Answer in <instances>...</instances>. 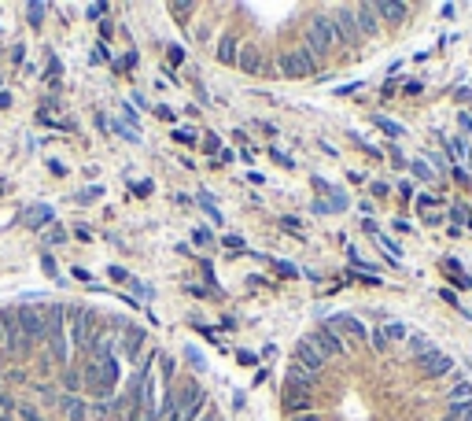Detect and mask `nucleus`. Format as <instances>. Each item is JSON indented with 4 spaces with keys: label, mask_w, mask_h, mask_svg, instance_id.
<instances>
[{
    "label": "nucleus",
    "mask_w": 472,
    "mask_h": 421,
    "mask_svg": "<svg viewBox=\"0 0 472 421\" xmlns=\"http://www.w3.org/2000/svg\"><path fill=\"white\" fill-rule=\"evenodd\" d=\"M410 166H413V174H417V178H425V181H436V170H432L425 159H413Z\"/></svg>",
    "instance_id": "obj_29"
},
{
    "label": "nucleus",
    "mask_w": 472,
    "mask_h": 421,
    "mask_svg": "<svg viewBox=\"0 0 472 421\" xmlns=\"http://www.w3.org/2000/svg\"><path fill=\"white\" fill-rule=\"evenodd\" d=\"M354 19H358L362 37H376L380 34V15H376L373 4H358V8H354Z\"/></svg>",
    "instance_id": "obj_12"
},
{
    "label": "nucleus",
    "mask_w": 472,
    "mask_h": 421,
    "mask_svg": "<svg viewBox=\"0 0 472 421\" xmlns=\"http://www.w3.org/2000/svg\"><path fill=\"white\" fill-rule=\"evenodd\" d=\"M45 11H48V8H45V4H37V0H34V4H26V15H30V22H34V26H41V22H45Z\"/></svg>",
    "instance_id": "obj_27"
},
{
    "label": "nucleus",
    "mask_w": 472,
    "mask_h": 421,
    "mask_svg": "<svg viewBox=\"0 0 472 421\" xmlns=\"http://www.w3.org/2000/svg\"><path fill=\"white\" fill-rule=\"evenodd\" d=\"M192 11H196V4H185V0H181V4H170V15H181V19H185V15H192Z\"/></svg>",
    "instance_id": "obj_34"
},
{
    "label": "nucleus",
    "mask_w": 472,
    "mask_h": 421,
    "mask_svg": "<svg viewBox=\"0 0 472 421\" xmlns=\"http://www.w3.org/2000/svg\"><path fill=\"white\" fill-rule=\"evenodd\" d=\"M447 144H450V152L457 155V159H469V148H465V141H462V137H450Z\"/></svg>",
    "instance_id": "obj_31"
},
{
    "label": "nucleus",
    "mask_w": 472,
    "mask_h": 421,
    "mask_svg": "<svg viewBox=\"0 0 472 421\" xmlns=\"http://www.w3.org/2000/svg\"><path fill=\"white\" fill-rule=\"evenodd\" d=\"M373 236H376V244H380V248H384V252H388V259H391V262H399V259H402V248H399L395 241H391V236H384L380 229H376Z\"/></svg>",
    "instance_id": "obj_22"
},
{
    "label": "nucleus",
    "mask_w": 472,
    "mask_h": 421,
    "mask_svg": "<svg viewBox=\"0 0 472 421\" xmlns=\"http://www.w3.org/2000/svg\"><path fill=\"white\" fill-rule=\"evenodd\" d=\"M56 406L67 414V421H89V403L82 396H63Z\"/></svg>",
    "instance_id": "obj_14"
},
{
    "label": "nucleus",
    "mask_w": 472,
    "mask_h": 421,
    "mask_svg": "<svg viewBox=\"0 0 472 421\" xmlns=\"http://www.w3.org/2000/svg\"><path fill=\"white\" fill-rule=\"evenodd\" d=\"M417 204H421V210H425V215H428V207H432V204H436V196H421V200H417Z\"/></svg>",
    "instance_id": "obj_54"
},
{
    "label": "nucleus",
    "mask_w": 472,
    "mask_h": 421,
    "mask_svg": "<svg viewBox=\"0 0 472 421\" xmlns=\"http://www.w3.org/2000/svg\"><path fill=\"white\" fill-rule=\"evenodd\" d=\"M236 63H240L244 74H258L262 71V48L258 45H244L240 56H236Z\"/></svg>",
    "instance_id": "obj_15"
},
{
    "label": "nucleus",
    "mask_w": 472,
    "mask_h": 421,
    "mask_svg": "<svg viewBox=\"0 0 472 421\" xmlns=\"http://www.w3.org/2000/svg\"><path fill=\"white\" fill-rule=\"evenodd\" d=\"M103 11H108V8H103V4H89V8H85V15H89V19H100V15H103Z\"/></svg>",
    "instance_id": "obj_42"
},
{
    "label": "nucleus",
    "mask_w": 472,
    "mask_h": 421,
    "mask_svg": "<svg viewBox=\"0 0 472 421\" xmlns=\"http://www.w3.org/2000/svg\"><path fill=\"white\" fill-rule=\"evenodd\" d=\"M314 71H318V59H314L307 48H288L281 56V74L292 78V82H299V78H314Z\"/></svg>",
    "instance_id": "obj_4"
},
{
    "label": "nucleus",
    "mask_w": 472,
    "mask_h": 421,
    "mask_svg": "<svg viewBox=\"0 0 472 421\" xmlns=\"http://www.w3.org/2000/svg\"><path fill=\"white\" fill-rule=\"evenodd\" d=\"M469 392H472V385H469V380H462V385L450 392V399H454V403H457V399H469Z\"/></svg>",
    "instance_id": "obj_36"
},
{
    "label": "nucleus",
    "mask_w": 472,
    "mask_h": 421,
    "mask_svg": "<svg viewBox=\"0 0 472 421\" xmlns=\"http://www.w3.org/2000/svg\"><path fill=\"white\" fill-rule=\"evenodd\" d=\"M111 278H115V281H129V273H126L122 266H111Z\"/></svg>",
    "instance_id": "obj_51"
},
{
    "label": "nucleus",
    "mask_w": 472,
    "mask_h": 421,
    "mask_svg": "<svg viewBox=\"0 0 472 421\" xmlns=\"http://www.w3.org/2000/svg\"><path fill=\"white\" fill-rule=\"evenodd\" d=\"M192 241H196V244H211V233H207V229H196Z\"/></svg>",
    "instance_id": "obj_48"
},
{
    "label": "nucleus",
    "mask_w": 472,
    "mask_h": 421,
    "mask_svg": "<svg viewBox=\"0 0 472 421\" xmlns=\"http://www.w3.org/2000/svg\"><path fill=\"white\" fill-rule=\"evenodd\" d=\"M376 126L384 129L388 137H402V134H406V129H402L399 122H391V118H384V115H376Z\"/></svg>",
    "instance_id": "obj_26"
},
{
    "label": "nucleus",
    "mask_w": 472,
    "mask_h": 421,
    "mask_svg": "<svg viewBox=\"0 0 472 421\" xmlns=\"http://www.w3.org/2000/svg\"><path fill=\"white\" fill-rule=\"evenodd\" d=\"M233 406H236V411H244V406H247V396H244V392H236V396H233Z\"/></svg>",
    "instance_id": "obj_50"
},
{
    "label": "nucleus",
    "mask_w": 472,
    "mask_h": 421,
    "mask_svg": "<svg viewBox=\"0 0 472 421\" xmlns=\"http://www.w3.org/2000/svg\"><path fill=\"white\" fill-rule=\"evenodd\" d=\"M63 385H67V396H74L78 385H82V377H78V370H67V377H63Z\"/></svg>",
    "instance_id": "obj_32"
},
{
    "label": "nucleus",
    "mask_w": 472,
    "mask_h": 421,
    "mask_svg": "<svg viewBox=\"0 0 472 421\" xmlns=\"http://www.w3.org/2000/svg\"><path fill=\"white\" fill-rule=\"evenodd\" d=\"M373 348H376V351H388V340H384V333H380V329L373 333Z\"/></svg>",
    "instance_id": "obj_44"
},
{
    "label": "nucleus",
    "mask_w": 472,
    "mask_h": 421,
    "mask_svg": "<svg viewBox=\"0 0 472 421\" xmlns=\"http://www.w3.org/2000/svg\"><path fill=\"white\" fill-rule=\"evenodd\" d=\"M115 134L122 137V141H129V144H137V141H140V134H137L133 126H126V122H115Z\"/></svg>",
    "instance_id": "obj_28"
},
{
    "label": "nucleus",
    "mask_w": 472,
    "mask_h": 421,
    "mask_svg": "<svg viewBox=\"0 0 472 421\" xmlns=\"http://www.w3.org/2000/svg\"><path fill=\"white\" fill-rule=\"evenodd\" d=\"M200 207L207 210V218H211L214 226H221V222H226V218H221V210L214 207V196H211V192H200Z\"/></svg>",
    "instance_id": "obj_23"
},
{
    "label": "nucleus",
    "mask_w": 472,
    "mask_h": 421,
    "mask_svg": "<svg viewBox=\"0 0 472 421\" xmlns=\"http://www.w3.org/2000/svg\"><path fill=\"white\" fill-rule=\"evenodd\" d=\"M236 56H240V48H236V37H221L218 59H221V63H236Z\"/></svg>",
    "instance_id": "obj_20"
},
{
    "label": "nucleus",
    "mask_w": 472,
    "mask_h": 421,
    "mask_svg": "<svg viewBox=\"0 0 472 421\" xmlns=\"http://www.w3.org/2000/svg\"><path fill=\"white\" fill-rule=\"evenodd\" d=\"M314 348H318V355L321 359H332V355H344V340H339V333L336 329H329V325H321L314 336H307Z\"/></svg>",
    "instance_id": "obj_7"
},
{
    "label": "nucleus",
    "mask_w": 472,
    "mask_h": 421,
    "mask_svg": "<svg viewBox=\"0 0 472 421\" xmlns=\"http://www.w3.org/2000/svg\"><path fill=\"white\" fill-rule=\"evenodd\" d=\"M15 406H19L15 399H11V396H4V392H0V418H8L11 411H15Z\"/></svg>",
    "instance_id": "obj_35"
},
{
    "label": "nucleus",
    "mask_w": 472,
    "mask_h": 421,
    "mask_svg": "<svg viewBox=\"0 0 472 421\" xmlns=\"http://www.w3.org/2000/svg\"><path fill=\"white\" fill-rule=\"evenodd\" d=\"M284 406L292 414H307L310 411V388L295 385V380H284Z\"/></svg>",
    "instance_id": "obj_9"
},
{
    "label": "nucleus",
    "mask_w": 472,
    "mask_h": 421,
    "mask_svg": "<svg viewBox=\"0 0 472 421\" xmlns=\"http://www.w3.org/2000/svg\"><path fill=\"white\" fill-rule=\"evenodd\" d=\"M45 318H48V351L52 359L67 362L71 359V348H67V333H63V307H45Z\"/></svg>",
    "instance_id": "obj_3"
},
{
    "label": "nucleus",
    "mask_w": 472,
    "mask_h": 421,
    "mask_svg": "<svg viewBox=\"0 0 472 421\" xmlns=\"http://www.w3.org/2000/svg\"><path fill=\"white\" fill-rule=\"evenodd\" d=\"M226 248H244V236H226Z\"/></svg>",
    "instance_id": "obj_55"
},
{
    "label": "nucleus",
    "mask_w": 472,
    "mask_h": 421,
    "mask_svg": "<svg viewBox=\"0 0 472 421\" xmlns=\"http://www.w3.org/2000/svg\"><path fill=\"white\" fill-rule=\"evenodd\" d=\"M63 236H67L63 229H48V236H45V241H48V244H63Z\"/></svg>",
    "instance_id": "obj_43"
},
{
    "label": "nucleus",
    "mask_w": 472,
    "mask_h": 421,
    "mask_svg": "<svg viewBox=\"0 0 472 421\" xmlns=\"http://www.w3.org/2000/svg\"><path fill=\"white\" fill-rule=\"evenodd\" d=\"M0 340H4V333H0Z\"/></svg>",
    "instance_id": "obj_57"
},
{
    "label": "nucleus",
    "mask_w": 472,
    "mask_h": 421,
    "mask_svg": "<svg viewBox=\"0 0 472 421\" xmlns=\"http://www.w3.org/2000/svg\"><path fill=\"white\" fill-rule=\"evenodd\" d=\"M133 192H137V196H152V181H137Z\"/></svg>",
    "instance_id": "obj_45"
},
{
    "label": "nucleus",
    "mask_w": 472,
    "mask_h": 421,
    "mask_svg": "<svg viewBox=\"0 0 472 421\" xmlns=\"http://www.w3.org/2000/svg\"><path fill=\"white\" fill-rule=\"evenodd\" d=\"M332 26H336L339 45H358V41H362V30H358V19H354V8H336Z\"/></svg>",
    "instance_id": "obj_6"
},
{
    "label": "nucleus",
    "mask_w": 472,
    "mask_h": 421,
    "mask_svg": "<svg viewBox=\"0 0 472 421\" xmlns=\"http://www.w3.org/2000/svg\"><path fill=\"white\" fill-rule=\"evenodd\" d=\"M185 355H189V362L196 366V370H203V355H200V351H196V348H189Z\"/></svg>",
    "instance_id": "obj_40"
},
{
    "label": "nucleus",
    "mask_w": 472,
    "mask_h": 421,
    "mask_svg": "<svg viewBox=\"0 0 472 421\" xmlns=\"http://www.w3.org/2000/svg\"><path fill=\"white\" fill-rule=\"evenodd\" d=\"M140 344H144V333L140 329H129L126 333V355L129 359H140Z\"/></svg>",
    "instance_id": "obj_21"
},
{
    "label": "nucleus",
    "mask_w": 472,
    "mask_h": 421,
    "mask_svg": "<svg viewBox=\"0 0 472 421\" xmlns=\"http://www.w3.org/2000/svg\"><path fill=\"white\" fill-rule=\"evenodd\" d=\"M329 192H332V204H329V207H332V210H344V207H347V196L339 192V189H329Z\"/></svg>",
    "instance_id": "obj_39"
},
{
    "label": "nucleus",
    "mask_w": 472,
    "mask_h": 421,
    "mask_svg": "<svg viewBox=\"0 0 472 421\" xmlns=\"http://www.w3.org/2000/svg\"><path fill=\"white\" fill-rule=\"evenodd\" d=\"M26 222H30L34 229H41V226H48L52 222V207H45V204H37V207H30L26 210Z\"/></svg>",
    "instance_id": "obj_17"
},
{
    "label": "nucleus",
    "mask_w": 472,
    "mask_h": 421,
    "mask_svg": "<svg viewBox=\"0 0 472 421\" xmlns=\"http://www.w3.org/2000/svg\"><path fill=\"white\" fill-rule=\"evenodd\" d=\"M336 45H339V37H336L332 15H314L310 26H307V52L314 59H321V56H329Z\"/></svg>",
    "instance_id": "obj_1"
},
{
    "label": "nucleus",
    "mask_w": 472,
    "mask_h": 421,
    "mask_svg": "<svg viewBox=\"0 0 472 421\" xmlns=\"http://www.w3.org/2000/svg\"><path fill=\"white\" fill-rule=\"evenodd\" d=\"M292 421H321V418L314 414V411H307V414H292Z\"/></svg>",
    "instance_id": "obj_52"
},
{
    "label": "nucleus",
    "mask_w": 472,
    "mask_h": 421,
    "mask_svg": "<svg viewBox=\"0 0 472 421\" xmlns=\"http://www.w3.org/2000/svg\"><path fill=\"white\" fill-rule=\"evenodd\" d=\"M174 141H181V144H192V141H196V134H192L189 126H181V129H174Z\"/></svg>",
    "instance_id": "obj_38"
},
{
    "label": "nucleus",
    "mask_w": 472,
    "mask_h": 421,
    "mask_svg": "<svg viewBox=\"0 0 472 421\" xmlns=\"http://www.w3.org/2000/svg\"><path fill=\"white\" fill-rule=\"evenodd\" d=\"M166 56H170V63H177V67H181V63H185V48H181V45H170Z\"/></svg>",
    "instance_id": "obj_37"
},
{
    "label": "nucleus",
    "mask_w": 472,
    "mask_h": 421,
    "mask_svg": "<svg viewBox=\"0 0 472 421\" xmlns=\"http://www.w3.org/2000/svg\"><path fill=\"white\" fill-rule=\"evenodd\" d=\"M15 411L22 414V421H45V418H41V411H37V406H34V403H19V406H15Z\"/></svg>",
    "instance_id": "obj_30"
},
{
    "label": "nucleus",
    "mask_w": 472,
    "mask_h": 421,
    "mask_svg": "<svg viewBox=\"0 0 472 421\" xmlns=\"http://www.w3.org/2000/svg\"><path fill=\"white\" fill-rule=\"evenodd\" d=\"M380 333H384L388 348H391V344H399V340H406V336H410V329H406L402 322H388V325H380Z\"/></svg>",
    "instance_id": "obj_18"
},
{
    "label": "nucleus",
    "mask_w": 472,
    "mask_h": 421,
    "mask_svg": "<svg viewBox=\"0 0 472 421\" xmlns=\"http://www.w3.org/2000/svg\"><path fill=\"white\" fill-rule=\"evenodd\" d=\"M163 421H185V418H181V411H177V406H174V411H170V414H166Z\"/></svg>",
    "instance_id": "obj_56"
},
{
    "label": "nucleus",
    "mask_w": 472,
    "mask_h": 421,
    "mask_svg": "<svg viewBox=\"0 0 472 421\" xmlns=\"http://www.w3.org/2000/svg\"><path fill=\"white\" fill-rule=\"evenodd\" d=\"M417 366H421V373H428V377H443V373L454 370V359H450V355H443V351H428V355L417 359Z\"/></svg>",
    "instance_id": "obj_10"
},
{
    "label": "nucleus",
    "mask_w": 472,
    "mask_h": 421,
    "mask_svg": "<svg viewBox=\"0 0 472 421\" xmlns=\"http://www.w3.org/2000/svg\"><path fill=\"white\" fill-rule=\"evenodd\" d=\"M373 8H376L380 19H388V22H395V26L406 19V11H410L406 4H395V0H380V4H373Z\"/></svg>",
    "instance_id": "obj_16"
},
{
    "label": "nucleus",
    "mask_w": 472,
    "mask_h": 421,
    "mask_svg": "<svg viewBox=\"0 0 472 421\" xmlns=\"http://www.w3.org/2000/svg\"><path fill=\"white\" fill-rule=\"evenodd\" d=\"M288 380H295V385L310 388L314 380H318V373H310V370H303V366H299V362H292V377H288Z\"/></svg>",
    "instance_id": "obj_25"
},
{
    "label": "nucleus",
    "mask_w": 472,
    "mask_h": 421,
    "mask_svg": "<svg viewBox=\"0 0 472 421\" xmlns=\"http://www.w3.org/2000/svg\"><path fill=\"white\" fill-rule=\"evenodd\" d=\"M329 329H336V333H344L351 344H362L365 336H369V329H365L358 318H354V314H336V318L329 322Z\"/></svg>",
    "instance_id": "obj_8"
},
{
    "label": "nucleus",
    "mask_w": 472,
    "mask_h": 421,
    "mask_svg": "<svg viewBox=\"0 0 472 421\" xmlns=\"http://www.w3.org/2000/svg\"><path fill=\"white\" fill-rule=\"evenodd\" d=\"M295 362L299 366H303V370H310V373H318L321 370V355H318V348H314L310 344V340H299V344H295Z\"/></svg>",
    "instance_id": "obj_13"
},
{
    "label": "nucleus",
    "mask_w": 472,
    "mask_h": 421,
    "mask_svg": "<svg viewBox=\"0 0 472 421\" xmlns=\"http://www.w3.org/2000/svg\"><path fill=\"white\" fill-rule=\"evenodd\" d=\"M277 270L284 273V278H295V266H288V262H277Z\"/></svg>",
    "instance_id": "obj_53"
},
{
    "label": "nucleus",
    "mask_w": 472,
    "mask_h": 421,
    "mask_svg": "<svg viewBox=\"0 0 472 421\" xmlns=\"http://www.w3.org/2000/svg\"><path fill=\"white\" fill-rule=\"evenodd\" d=\"M0 333H4V344H11V351H22V348H26L15 311H0Z\"/></svg>",
    "instance_id": "obj_11"
},
{
    "label": "nucleus",
    "mask_w": 472,
    "mask_h": 421,
    "mask_svg": "<svg viewBox=\"0 0 472 421\" xmlns=\"http://www.w3.org/2000/svg\"><path fill=\"white\" fill-rule=\"evenodd\" d=\"M15 318H19V329H22L26 348L48 336V318H45V307H22V311H15Z\"/></svg>",
    "instance_id": "obj_5"
},
{
    "label": "nucleus",
    "mask_w": 472,
    "mask_h": 421,
    "mask_svg": "<svg viewBox=\"0 0 472 421\" xmlns=\"http://www.w3.org/2000/svg\"><path fill=\"white\" fill-rule=\"evenodd\" d=\"M96 196H103V189L100 185H93V189H85V192H78V204H93Z\"/></svg>",
    "instance_id": "obj_33"
},
{
    "label": "nucleus",
    "mask_w": 472,
    "mask_h": 421,
    "mask_svg": "<svg viewBox=\"0 0 472 421\" xmlns=\"http://www.w3.org/2000/svg\"><path fill=\"white\" fill-rule=\"evenodd\" d=\"M203 148H207V152H211V155H214V152H218V137H214V134H207V141H203Z\"/></svg>",
    "instance_id": "obj_47"
},
{
    "label": "nucleus",
    "mask_w": 472,
    "mask_h": 421,
    "mask_svg": "<svg viewBox=\"0 0 472 421\" xmlns=\"http://www.w3.org/2000/svg\"><path fill=\"white\" fill-rule=\"evenodd\" d=\"M410 351L417 355V359H421V355H428V351H436V344H432L428 336H421V333H413L410 336Z\"/></svg>",
    "instance_id": "obj_24"
},
{
    "label": "nucleus",
    "mask_w": 472,
    "mask_h": 421,
    "mask_svg": "<svg viewBox=\"0 0 472 421\" xmlns=\"http://www.w3.org/2000/svg\"><path fill=\"white\" fill-rule=\"evenodd\" d=\"M281 226H284L288 233H295V229H299V218H292V215H288V218H281Z\"/></svg>",
    "instance_id": "obj_46"
},
{
    "label": "nucleus",
    "mask_w": 472,
    "mask_h": 421,
    "mask_svg": "<svg viewBox=\"0 0 472 421\" xmlns=\"http://www.w3.org/2000/svg\"><path fill=\"white\" fill-rule=\"evenodd\" d=\"M447 421H472V399H457V403H450Z\"/></svg>",
    "instance_id": "obj_19"
},
{
    "label": "nucleus",
    "mask_w": 472,
    "mask_h": 421,
    "mask_svg": "<svg viewBox=\"0 0 472 421\" xmlns=\"http://www.w3.org/2000/svg\"><path fill=\"white\" fill-rule=\"evenodd\" d=\"M48 170H52V174H56V178H63V174H67V166H63L59 159H48Z\"/></svg>",
    "instance_id": "obj_41"
},
{
    "label": "nucleus",
    "mask_w": 472,
    "mask_h": 421,
    "mask_svg": "<svg viewBox=\"0 0 472 421\" xmlns=\"http://www.w3.org/2000/svg\"><path fill=\"white\" fill-rule=\"evenodd\" d=\"M85 385H89V392L108 396V392L118 385V359H115V355H111V359H103V362H89L85 366Z\"/></svg>",
    "instance_id": "obj_2"
},
{
    "label": "nucleus",
    "mask_w": 472,
    "mask_h": 421,
    "mask_svg": "<svg viewBox=\"0 0 472 421\" xmlns=\"http://www.w3.org/2000/svg\"><path fill=\"white\" fill-rule=\"evenodd\" d=\"M74 278H78V281H89V285H93V273H89L85 266H78V270H74Z\"/></svg>",
    "instance_id": "obj_49"
}]
</instances>
